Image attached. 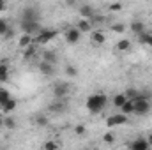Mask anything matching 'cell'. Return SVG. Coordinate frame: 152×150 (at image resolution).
I'll return each instance as SVG.
<instances>
[{"label":"cell","mask_w":152,"mask_h":150,"mask_svg":"<svg viewBox=\"0 0 152 150\" xmlns=\"http://www.w3.org/2000/svg\"><path fill=\"white\" fill-rule=\"evenodd\" d=\"M104 104H106V95H103V94H94L87 99V108L92 113L101 111L104 108Z\"/></svg>","instance_id":"obj_1"},{"label":"cell","mask_w":152,"mask_h":150,"mask_svg":"<svg viewBox=\"0 0 152 150\" xmlns=\"http://www.w3.org/2000/svg\"><path fill=\"white\" fill-rule=\"evenodd\" d=\"M21 28H23V32H25L27 36H32V34L42 30V28L39 27L37 21H21Z\"/></svg>","instance_id":"obj_2"},{"label":"cell","mask_w":152,"mask_h":150,"mask_svg":"<svg viewBox=\"0 0 152 150\" xmlns=\"http://www.w3.org/2000/svg\"><path fill=\"white\" fill-rule=\"evenodd\" d=\"M127 122V117L124 113H117V115H112L108 120H106V125L108 127H115V125H122Z\"/></svg>","instance_id":"obj_3"},{"label":"cell","mask_w":152,"mask_h":150,"mask_svg":"<svg viewBox=\"0 0 152 150\" xmlns=\"http://www.w3.org/2000/svg\"><path fill=\"white\" fill-rule=\"evenodd\" d=\"M67 92H69V87H67L66 83H57V85L53 87V95H55L58 101H62V99L67 95Z\"/></svg>","instance_id":"obj_4"},{"label":"cell","mask_w":152,"mask_h":150,"mask_svg":"<svg viewBox=\"0 0 152 150\" xmlns=\"http://www.w3.org/2000/svg\"><path fill=\"white\" fill-rule=\"evenodd\" d=\"M149 143H147V140H143V138H138V140H134L131 145H129V150H149Z\"/></svg>","instance_id":"obj_5"},{"label":"cell","mask_w":152,"mask_h":150,"mask_svg":"<svg viewBox=\"0 0 152 150\" xmlns=\"http://www.w3.org/2000/svg\"><path fill=\"white\" fill-rule=\"evenodd\" d=\"M53 37H55V32H53V30H44V28H42V30L39 32V36H37V39H36V41H37V42H41V44H44V42L51 41Z\"/></svg>","instance_id":"obj_6"},{"label":"cell","mask_w":152,"mask_h":150,"mask_svg":"<svg viewBox=\"0 0 152 150\" xmlns=\"http://www.w3.org/2000/svg\"><path fill=\"white\" fill-rule=\"evenodd\" d=\"M80 30L78 28H69L67 32H66V39H67V42L69 44H76L78 41H80Z\"/></svg>","instance_id":"obj_7"},{"label":"cell","mask_w":152,"mask_h":150,"mask_svg":"<svg viewBox=\"0 0 152 150\" xmlns=\"http://www.w3.org/2000/svg\"><path fill=\"white\" fill-rule=\"evenodd\" d=\"M80 14L85 18V20H92L94 18V9L90 5H81L80 7Z\"/></svg>","instance_id":"obj_8"},{"label":"cell","mask_w":152,"mask_h":150,"mask_svg":"<svg viewBox=\"0 0 152 150\" xmlns=\"http://www.w3.org/2000/svg\"><path fill=\"white\" fill-rule=\"evenodd\" d=\"M127 101H129V99L126 97V94H118V95H115L113 97V104L117 106V108H122Z\"/></svg>","instance_id":"obj_9"},{"label":"cell","mask_w":152,"mask_h":150,"mask_svg":"<svg viewBox=\"0 0 152 150\" xmlns=\"http://www.w3.org/2000/svg\"><path fill=\"white\" fill-rule=\"evenodd\" d=\"M76 28L80 30V34H81V32H90L92 25H90V21H88V20H81V21L76 25Z\"/></svg>","instance_id":"obj_10"},{"label":"cell","mask_w":152,"mask_h":150,"mask_svg":"<svg viewBox=\"0 0 152 150\" xmlns=\"http://www.w3.org/2000/svg\"><path fill=\"white\" fill-rule=\"evenodd\" d=\"M23 21H37V14L34 9H27L23 14Z\"/></svg>","instance_id":"obj_11"},{"label":"cell","mask_w":152,"mask_h":150,"mask_svg":"<svg viewBox=\"0 0 152 150\" xmlns=\"http://www.w3.org/2000/svg\"><path fill=\"white\" fill-rule=\"evenodd\" d=\"M32 42H34V37L32 36H27V34H23L21 39H20V46L21 48H28V46H32Z\"/></svg>","instance_id":"obj_12"},{"label":"cell","mask_w":152,"mask_h":150,"mask_svg":"<svg viewBox=\"0 0 152 150\" xmlns=\"http://www.w3.org/2000/svg\"><path fill=\"white\" fill-rule=\"evenodd\" d=\"M14 108H16V101H14V99H9V101H7V103H5V104L2 106V110H4V113L12 111Z\"/></svg>","instance_id":"obj_13"},{"label":"cell","mask_w":152,"mask_h":150,"mask_svg":"<svg viewBox=\"0 0 152 150\" xmlns=\"http://www.w3.org/2000/svg\"><path fill=\"white\" fill-rule=\"evenodd\" d=\"M131 28H133V32H136V34H143L145 30V27H143V23H140V21H133L131 23Z\"/></svg>","instance_id":"obj_14"},{"label":"cell","mask_w":152,"mask_h":150,"mask_svg":"<svg viewBox=\"0 0 152 150\" xmlns=\"http://www.w3.org/2000/svg\"><path fill=\"white\" fill-rule=\"evenodd\" d=\"M129 46H131V42H129L127 39H122V41H118L117 50H118V51H127V50H129Z\"/></svg>","instance_id":"obj_15"},{"label":"cell","mask_w":152,"mask_h":150,"mask_svg":"<svg viewBox=\"0 0 152 150\" xmlns=\"http://www.w3.org/2000/svg\"><path fill=\"white\" fill-rule=\"evenodd\" d=\"M41 73H42V74H51V73H53V64L42 62V64H41Z\"/></svg>","instance_id":"obj_16"},{"label":"cell","mask_w":152,"mask_h":150,"mask_svg":"<svg viewBox=\"0 0 152 150\" xmlns=\"http://www.w3.org/2000/svg\"><path fill=\"white\" fill-rule=\"evenodd\" d=\"M9 99H11V95H9V92H7L5 88H0V104L4 106V104H5V103L9 101Z\"/></svg>","instance_id":"obj_17"},{"label":"cell","mask_w":152,"mask_h":150,"mask_svg":"<svg viewBox=\"0 0 152 150\" xmlns=\"http://www.w3.org/2000/svg\"><path fill=\"white\" fill-rule=\"evenodd\" d=\"M92 41H94L96 44H103V42H104V34H103V32H94V34H92Z\"/></svg>","instance_id":"obj_18"},{"label":"cell","mask_w":152,"mask_h":150,"mask_svg":"<svg viewBox=\"0 0 152 150\" xmlns=\"http://www.w3.org/2000/svg\"><path fill=\"white\" fill-rule=\"evenodd\" d=\"M120 110H122V113H124V115H127V113H133V111H134L133 101H127V103H126V104H124V106H122Z\"/></svg>","instance_id":"obj_19"},{"label":"cell","mask_w":152,"mask_h":150,"mask_svg":"<svg viewBox=\"0 0 152 150\" xmlns=\"http://www.w3.org/2000/svg\"><path fill=\"white\" fill-rule=\"evenodd\" d=\"M36 124L41 125V127L48 125V117H46V115H37V117H36Z\"/></svg>","instance_id":"obj_20"},{"label":"cell","mask_w":152,"mask_h":150,"mask_svg":"<svg viewBox=\"0 0 152 150\" xmlns=\"http://www.w3.org/2000/svg\"><path fill=\"white\" fill-rule=\"evenodd\" d=\"M9 30H11V28H9V23H7L5 20H0V34H2V36H5Z\"/></svg>","instance_id":"obj_21"},{"label":"cell","mask_w":152,"mask_h":150,"mask_svg":"<svg viewBox=\"0 0 152 150\" xmlns=\"http://www.w3.org/2000/svg\"><path fill=\"white\" fill-rule=\"evenodd\" d=\"M44 62L53 64V62H55V53H53V51H46V53H44Z\"/></svg>","instance_id":"obj_22"},{"label":"cell","mask_w":152,"mask_h":150,"mask_svg":"<svg viewBox=\"0 0 152 150\" xmlns=\"http://www.w3.org/2000/svg\"><path fill=\"white\" fill-rule=\"evenodd\" d=\"M64 108H66V106L62 104V101H58V103H55V104H51V106H50V110H51V111H62Z\"/></svg>","instance_id":"obj_23"},{"label":"cell","mask_w":152,"mask_h":150,"mask_svg":"<svg viewBox=\"0 0 152 150\" xmlns=\"http://www.w3.org/2000/svg\"><path fill=\"white\" fill-rule=\"evenodd\" d=\"M44 150H57V143L55 141H46L44 143Z\"/></svg>","instance_id":"obj_24"},{"label":"cell","mask_w":152,"mask_h":150,"mask_svg":"<svg viewBox=\"0 0 152 150\" xmlns=\"http://www.w3.org/2000/svg\"><path fill=\"white\" fill-rule=\"evenodd\" d=\"M34 53H36V48H34V44H32V46H28V50L25 51V58H30Z\"/></svg>","instance_id":"obj_25"},{"label":"cell","mask_w":152,"mask_h":150,"mask_svg":"<svg viewBox=\"0 0 152 150\" xmlns=\"http://www.w3.org/2000/svg\"><path fill=\"white\" fill-rule=\"evenodd\" d=\"M4 124H5V127H7V129H14V125H16L12 118H5V120H4Z\"/></svg>","instance_id":"obj_26"},{"label":"cell","mask_w":152,"mask_h":150,"mask_svg":"<svg viewBox=\"0 0 152 150\" xmlns=\"http://www.w3.org/2000/svg\"><path fill=\"white\" fill-rule=\"evenodd\" d=\"M103 140L106 141V143H113V140H115V136L112 134V133H106L104 136H103Z\"/></svg>","instance_id":"obj_27"},{"label":"cell","mask_w":152,"mask_h":150,"mask_svg":"<svg viewBox=\"0 0 152 150\" xmlns=\"http://www.w3.org/2000/svg\"><path fill=\"white\" fill-rule=\"evenodd\" d=\"M126 28H124V25L122 23H117V25H113V32H124Z\"/></svg>","instance_id":"obj_28"},{"label":"cell","mask_w":152,"mask_h":150,"mask_svg":"<svg viewBox=\"0 0 152 150\" xmlns=\"http://www.w3.org/2000/svg\"><path fill=\"white\" fill-rule=\"evenodd\" d=\"M75 131H76V134H83V133H85V125H81V124H80V125H76Z\"/></svg>","instance_id":"obj_29"},{"label":"cell","mask_w":152,"mask_h":150,"mask_svg":"<svg viewBox=\"0 0 152 150\" xmlns=\"http://www.w3.org/2000/svg\"><path fill=\"white\" fill-rule=\"evenodd\" d=\"M67 74H69V76H76V74H78V71H76L73 66H69V67H67Z\"/></svg>","instance_id":"obj_30"},{"label":"cell","mask_w":152,"mask_h":150,"mask_svg":"<svg viewBox=\"0 0 152 150\" xmlns=\"http://www.w3.org/2000/svg\"><path fill=\"white\" fill-rule=\"evenodd\" d=\"M122 9V4H112L110 5V11H120Z\"/></svg>","instance_id":"obj_31"},{"label":"cell","mask_w":152,"mask_h":150,"mask_svg":"<svg viewBox=\"0 0 152 150\" xmlns=\"http://www.w3.org/2000/svg\"><path fill=\"white\" fill-rule=\"evenodd\" d=\"M0 74L7 78V66H0Z\"/></svg>","instance_id":"obj_32"},{"label":"cell","mask_w":152,"mask_h":150,"mask_svg":"<svg viewBox=\"0 0 152 150\" xmlns=\"http://www.w3.org/2000/svg\"><path fill=\"white\" fill-rule=\"evenodd\" d=\"M145 42H147L149 46H152V34H147V39H145Z\"/></svg>","instance_id":"obj_33"},{"label":"cell","mask_w":152,"mask_h":150,"mask_svg":"<svg viewBox=\"0 0 152 150\" xmlns=\"http://www.w3.org/2000/svg\"><path fill=\"white\" fill-rule=\"evenodd\" d=\"M2 11H5V4H4V2L0 0V12H2Z\"/></svg>","instance_id":"obj_34"},{"label":"cell","mask_w":152,"mask_h":150,"mask_svg":"<svg viewBox=\"0 0 152 150\" xmlns=\"http://www.w3.org/2000/svg\"><path fill=\"white\" fill-rule=\"evenodd\" d=\"M147 143H149V145H151V147H152V134H151V136H149V138H147Z\"/></svg>","instance_id":"obj_35"},{"label":"cell","mask_w":152,"mask_h":150,"mask_svg":"<svg viewBox=\"0 0 152 150\" xmlns=\"http://www.w3.org/2000/svg\"><path fill=\"white\" fill-rule=\"evenodd\" d=\"M5 79H7L5 76H2V74H0V83H2V81H5Z\"/></svg>","instance_id":"obj_36"},{"label":"cell","mask_w":152,"mask_h":150,"mask_svg":"<svg viewBox=\"0 0 152 150\" xmlns=\"http://www.w3.org/2000/svg\"><path fill=\"white\" fill-rule=\"evenodd\" d=\"M2 124H4V120H2V118H0V125H2Z\"/></svg>","instance_id":"obj_37"},{"label":"cell","mask_w":152,"mask_h":150,"mask_svg":"<svg viewBox=\"0 0 152 150\" xmlns=\"http://www.w3.org/2000/svg\"><path fill=\"white\" fill-rule=\"evenodd\" d=\"M0 150H2V147H0Z\"/></svg>","instance_id":"obj_38"},{"label":"cell","mask_w":152,"mask_h":150,"mask_svg":"<svg viewBox=\"0 0 152 150\" xmlns=\"http://www.w3.org/2000/svg\"><path fill=\"white\" fill-rule=\"evenodd\" d=\"M127 150H129V149H127Z\"/></svg>","instance_id":"obj_39"}]
</instances>
